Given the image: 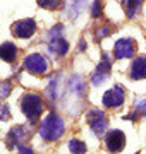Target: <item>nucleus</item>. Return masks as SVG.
<instances>
[{"label":"nucleus","instance_id":"1","mask_svg":"<svg viewBox=\"0 0 146 154\" xmlns=\"http://www.w3.org/2000/svg\"><path fill=\"white\" fill-rule=\"evenodd\" d=\"M64 132H65V122L62 120L57 113H50L40 125V135L46 142L59 140Z\"/></svg>","mask_w":146,"mask_h":154},{"label":"nucleus","instance_id":"2","mask_svg":"<svg viewBox=\"0 0 146 154\" xmlns=\"http://www.w3.org/2000/svg\"><path fill=\"white\" fill-rule=\"evenodd\" d=\"M43 108H45V105H43V99H41L40 94L26 93L21 98V110L31 122L38 120V116L43 113Z\"/></svg>","mask_w":146,"mask_h":154},{"label":"nucleus","instance_id":"3","mask_svg":"<svg viewBox=\"0 0 146 154\" xmlns=\"http://www.w3.org/2000/svg\"><path fill=\"white\" fill-rule=\"evenodd\" d=\"M24 69L29 74H34V75H45L48 72V62H46L45 57L40 55V53H31L24 60Z\"/></svg>","mask_w":146,"mask_h":154},{"label":"nucleus","instance_id":"4","mask_svg":"<svg viewBox=\"0 0 146 154\" xmlns=\"http://www.w3.org/2000/svg\"><path fill=\"white\" fill-rule=\"evenodd\" d=\"M88 123H90L91 130L96 135H103L108 128V120H107V116H105V113L101 110H96V108L88 111Z\"/></svg>","mask_w":146,"mask_h":154},{"label":"nucleus","instance_id":"5","mask_svg":"<svg viewBox=\"0 0 146 154\" xmlns=\"http://www.w3.org/2000/svg\"><path fill=\"white\" fill-rule=\"evenodd\" d=\"M124 99H125V91L120 84H115L110 91L103 94V106L107 108H119L124 105Z\"/></svg>","mask_w":146,"mask_h":154},{"label":"nucleus","instance_id":"6","mask_svg":"<svg viewBox=\"0 0 146 154\" xmlns=\"http://www.w3.org/2000/svg\"><path fill=\"white\" fill-rule=\"evenodd\" d=\"M29 139V134L26 132V128H24L23 125H16L12 127L11 130H9V134H7V147L9 149H14L19 146V149L24 146V142Z\"/></svg>","mask_w":146,"mask_h":154},{"label":"nucleus","instance_id":"7","mask_svg":"<svg viewBox=\"0 0 146 154\" xmlns=\"http://www.w3.org/2000/svg\"><path fill=\"white\" fill-rule=\"evenodd\" d=\"M136 41L131 38H122L119 39L115 46H113V53L117 58H132L136 53Z\"/></svg>","mask_w":146,"mask_h":154},{"label":"nucleus","instance_id":"8","mask_svg":"<svg viewBox=\"0 0 146 154\" xmlns=\"http://www.w3.org/2000/svg\"><path fill=\"white\" fill-rule=\"evenodd\" d=\"M36 31V22L33 19H21L12 24V33L16 38H31Z\"/></svg>","mask_w":146,"mask_h":154},{"label":"nucleus","instance_id":"9","mask_svg":"<svg viewBox=\"0 0 146 154\" xmlns=\"http://www.w3.org/2000/svg\"><path fill=\"white\" fill-rule=\"evenodd\" d=\"M105 146H107V149L112 154L120 152L124 149V146H125V135H124V132H120V130L108 132L107 137H105Z\"/></svg>","mask_w":146,"mask_h":154},{"label":"nucleus","instance_id":"10","mask_svg":"<svg viewBox=\"0 0 146 154\" xmlns=\"http://www.w3.org/2000/svg\"><path fill=\"white\" fill-rule=\"evenodd\" d=\"M129 75H131V79H134V81H141V79L146 77V57L144 55L134 58L132 65H131Z\"/></svg>","mask_w":146,"mask_h":154},{"label":"nucleus","instance_id":"11","mask_svg":"<svg viewBox=\"0 0 146 154\" xmlns=\"http://www.w3.org/2000/svg\"><path fill=\"white\" fill-rule=\"evenodd\" d=\"M48 50H50L53 55H57V57H64L69 51L67 39H64L62 36H60V38H52L50 43H48Z\"/></svg>","mask_w":146,"mask_h":154},{"label":"nucleus","instance_id":"12","mask_svg":"<svg viewBox=\"0 0 146 154\" xmlns=\"http://www.w3.org/2000/svg\"><path fill=\"white\" fill-rule=\"evenodd\" d=\"M62 91V75L60 74H55V75L52 77L50 84H48V89H46V96L50 98V101L53 99L55 101L59 98V94Z\"/></svg>","mask_w":146,"mask_h":154},{"label":"nucleus","instance_id":"13","mask_svg":"<svg viewBox=\"0 0 146 154\" xmlns=\"http://www.w3.org/2000/svg\"><path fill=\"white\" fill-rule=\"evenodd\" d=\"M17 57V46L14 43H2L0 45V58L4 62H14Z\"/></svg>","mask_w":146,"mask_h":154},{"label":"nucleus","instance_id":"14","mask_svg":"<svg viewBox=\"0 0 146 154\" xmlns=\"http://www.w3.org/2000/svg\"><path fill=\"white\" fill-rule=\"evenodd\" d=\"M122 7L125 9L127 16H129L131 19H134V16L141 11V7H143V2H141V0H134V2H127V0H124Z\"/></svg>","mask_w":146,"mask_h":154},{"label":"nucleus","instance_id":"15","mask_svg":"<svg viewBox=\"0 0 146 154\" xmlns=\"http://www.w3.org/2000/svg\"><path fill=\"white\" fill-rule=\"evenodd\" d=\"M110 69H112V60H110V57H108L107 53H103V55H101V62L96 65V70L95 72H100V74L108 75Z\"/></svg>","mask_w":146,"mask_h":154},{"label":"nucleus","instance_id":"16","mask_svg":"<svg viewBox=\"0 0 146 154\" xmlns=\"http://www.w3.org/2000/svg\"><path fill=\"white\" fill-rule=\"evenodd\" d=\"M69 149L72 154H86V144L79 139H71L69 140Z\"/></svg>","mask_w":146,"mask_h":154},{"label":"nucleus","instance_id":"17","mask_svg":"<svg viewBox=\"0 0 146 154\" xmlns=\"http://www.w3.org/2000/svg\"><path fill=\"white\" fill-rule=\"evenodd\" d=\"M40 7H45V9H59L62 5L60 0H38Z\"/></svg>","mask_w":146,"mask_h":154},{"label":"nucleus","instance_id":"18","mask_svg":"<svg viewBox=\"0 0 146 154\" xmlns=\"http://www.w3.org/2000/svg\"><path fill=\"white\" fill-rule=\"evenodd\" d=\"M107 79H108V75H105V74L93 72V75H91V84H93V86H101V84L105 82Z\"/></svg>","mask_w":146,"mask_h":154},{"label":"nucleus","instance_id":"19","mask_svg":"<svg viewBox=\"0 0 146 154\" xmlns=\"http://www.w3.org/2000/svg\"><path fill=\"white\" fill-rule=\"evenodd\" d=\"M11 91H12V84L9 82V81L0 84V98H2V99H5L7 96L11 94Z\"/></svg>","mask_w":146,"mask_h":154},{"label":"nucleus","instance_id":"20","mask_svg":"<svg viewBox=\"0 0 146 154\" xmlns=\"http://www.w3.org/2000/svg\"><path fill=\"white\" fill-rule=\"evenodd\" d=\"M134 111H136V113H146V98L136 99V103H134Z\"/></svg>","mask_w":146,"mask_h":154},{"label":"nucleus","instance_id":"21","mask_svg":"<svg viewBox=\"0 0 146 154\" xmlns=\"http://www.w3.org/2000/svg\"><path fill=\"white\" fill-rule=\"evenodd\" d=\"M9 116H11V108L5 103H0V120L5 122V120H9Z\"/></svg>","mask_w":146,"mask_h":154},{"label":"nucleus","instance_id":"22","mask_svg":"<svg viewBox=\"0 0 146 154\" xmlns=\"http://www.w3.org/2000/svg\"><path fill=\"white\" fill-rule=\"evenodd\" d=\"M101 11H103V4H101V2H93L91 16L93 17H101Z\"/></svg>","mask_w":146,"mask_h":154},{"label":"nucleus","instance_id":"23","mask_svg":"<svg viewBox=\"0 0 146 154\" xmlns=\"http://www.w3.org/2000/svg\"><path fill=\"white\" fill-rule=\"evenodd\" d=\"M110 33H112V31H110L108 28H100L98 31H96V38L101 39V38H105V36H108Z\"/></svg>","mask_w":146,"mask_h":154},{"label":"nucleus","instance_id":"24","mask_svg":"<svg viewBox=\"0 0 146 154\" xmlns=\"http://www.w3.org/2000/svg\"><path fill=\"white\" fill-rule=\"evenodd\" d=\"M19 154H34V152H33V149H29V147H24V146H23V147L19 149Z\"/></svg>","mask_w":146,"mask_h":154}]
</instances>
